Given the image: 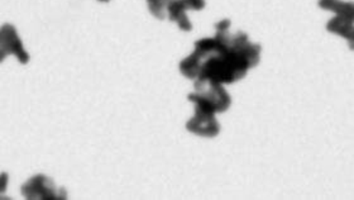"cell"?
Listing matches in <instances>:
<instances>
[{
	"instance_id": "obj_12",
	"label": "cell",
	"mask_w": 354,
	"mask_h": 200,
	"mask_svg": "<svg viewBox=\"0 0 354 200\" xmlns=\"http://www.w3.org/2000/svg\"><path fill=\"white\" fill-rule=\"evenodd\" d=\"M99 1H109V0H99Z\"/></svg>"
},
{
	"instance_id": "obj_11",
	"label": "cell",
	"mask_w": 354,
	"mask_h": 200,
	"mask_svg": "<svg viewBox=\"0 0 354 200\" xmlns=\"http://www.w3.org/2000/svg\"><path fill=\"white\" fill-rule=\"evenodd\" d=\"M8 180H9V176H8L7 172H3V174L0 175V194L6 193L8 186Z\"/></svg>"
},
{
	"instance_id": "obj_8",
	"label": "cell",
	"mask_w": 354,
	"mask_h": 200,
	"mask_svg": "<svg viewBox=\"0 0 354 200\" xmlns=\"http://www.w3.org/2000/svg\"><path fill=\"white\" fill-rule=\"evenodd\" d=\"M319 7L325 10H330L333 13L340 12H354V4L352 1L342 0H319Z\"/></svg>"
},
{
	"instance_id": "obj_9",
	"label": "cell",
	"mask_w": 354,
	"mask_h": 200,
	"mask_svg": "<svg viewBox=\"0 0 354 200\" xmlns=\"http://www.w3.org/2000/svg\"><path fill=\"white\" fill-rule=\"evenodd\" d=\"M171 0H147L148 9L151 15L158 19H165L167 17V6Z\"/></svg>"
},
{
	"instance_id": "obj_1",
	"label": "cell",
	"mask_w": 354,
	"mask_h": 200,
	"mask_svg": "<svg viewBox=\"0 0 354 200\" xmlns=\"http://www.w3.org/2000/svg\"><path fill=\"white\" fill-rule=\"evenodd\" d=\"M230 21L215 24V37L195 42V50L180 62V73L190 80L207 79L232 84L243 79L250 69L257 66L262 47L252 44L243 32L230 35Z\"/></svg>"
},
{
	"instance_id": "obj_2",
	"label": "cell",
	"mask_w": 354,
	"mask_h": 200,
	"mask_svg": "<svg viewBox=\"0 0 354 200\" xmlns=\"http://www.w3.org/2000/svg\"><path fill=\"white\" fill-rule=\"evenodd\" d=\"M194 88H195V93L187 96V99L192 103L203 105L214 113L228 111L232 104V99L227 93V90L223 88V84L221 82L207 80V79H199V80H195Z\"/></svg>"
},
{
	"instance_id": "obj_6",
	"label": "cell",
	"mask_w": 354,
	"mask_h": 200,
	"mask_svg": "<svg viewBox=\"0 0 354 200\" xmlns=\"http://www.w3.org/2000/svg\"><path fill=\"white\" fill-rule=\"evenodd\" d=\"M353 19L354 12H340L337 13L335 18H332L326 24V30L330 33L346 38L349 42L351 48H353Z\"/></svg>"
},
{
	"instance_id": "obj_7",
	"label": "cell",
	"mask_w": 354,
	"mask_h": 200,
	"mask_svg": "<svg viewBox=\"0 0 354 200\" xmlns=\"http://www.w3.org/2000/svg\"><path fill=\"white\" fill-rule=\"evenodd\" d=\"M187 9L189 6L186 4L185 0H171L167 6V17L170 18V21L176 22L180 30H186V32L192 30V22L186 15Z\"/></svg>"
},
{
	"instance_id": "obj_5",
	"label": "cell",
	"mask_w": 354,
	"mask_h": 200,
	"mask_svg": "<svg viewBox=\"0 0 354 200\" xmlns=\"http://www.w3.org/2000/svg\"><path fill=\"white\" fill-rule=\"evenodd\" d=\"M8 55H15L22 64H27L30 61V55L24 50L15 26L7 23L0 28V64Z\"/></svg>"
},
{
	"instance_id": "obj_4",
	"label": "cell",
	"mask_w": 354,
	"mask_h": 200,
	"mask_svg": "<svg viewBox=\"0 0 354 200\" xmlns=\"http://www.w3.org/2000/svg\"><path fill=\"white\" fill-rule=\"evenodd\" d=\"M186 128L192 134L207 138L216 137L221 132V125L215 118L214 111L199 104H195V114L186 123Z\"/></svg>"
},
{
	"instance_id": "obj_3",
	"label": "cell",
	"mask_w": 354,
	"mask_h": 200,
	"mask_svg": "<svg viewBox=\"0 0 354 200\" xmlns=\"http://www.w3.org/2000/svg\"><path fill=\"white\" fill-rule=\"evenodd\" d=\"M24 198L30 200H64L67 194L65 189H57L53 180L44 175H36L30 178L22 186Z\"/></svg>"
},
{
	"instance_id": "obj_10",
	"label": "cell",
	"mask_w": 354,
	"mask_h": 200,
	"mask_svg": "<svg viewBox=\"0 0 354 200\" xmlns=\"http://www.w3.org/2000/svg\"><path fill=\"white\" fill-rule=\"evenodd\" d=\"M189 6V9L192 10H201L205 8V0H185Z\"/></svg>"
}]
</instances>
